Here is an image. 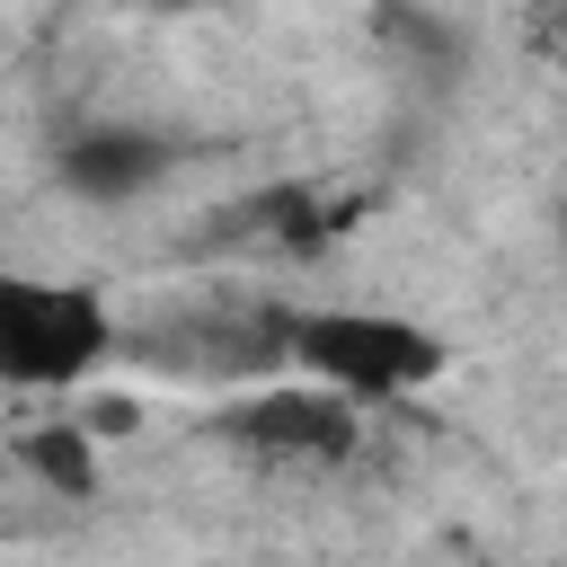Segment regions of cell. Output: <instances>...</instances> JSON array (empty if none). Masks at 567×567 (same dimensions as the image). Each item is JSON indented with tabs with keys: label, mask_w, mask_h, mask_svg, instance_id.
Masks as SVG:
<instances>
[{
	"label": "cell",
	"mask_w": 567,
	"mask_h": 567,
	"mask_svg": "<svg viewBox=\"0 0 567 567\" xmlns=\"http://www.w3.org/2000/svg\"><path fill=\"white\" fill-rule=\"evenodd\" d=\"M221 434L239 452H266V461H346L354 452V408L346 399H319V390H275V399L230 408Z\"/></svg>",
	"instance_id": "5"
},
{
	"label": "cell",
	"mask_w": 567,
	"mask_h": 567,
	"mask_svg": "<svg viewBox=\"0 0 567 567\" xmlns=\"http://www.w3.org/2000/svg\"><path fill=\"white\" fill-rule=\"evenodd\" d=\"M558 248H567V213H558Z\"/></svg>",
	"instance_id": "8"
},
{
	"label": "cell",
	"mask_w": 567,
	"mask_h": 567,
	"mask_svg": "<svg viewBox=\"0 0 567 567\" xmlns=\"http://www.w3.org/2000/svg\"><path fill=\"white\" fill-rule=\"evenodd\" d=\"M558 27H567V18H558Z\"/></svg>",
	"instance_id": "9"
},
{
	"label": "cell",
	"mask_w": 567,
	"mask_h": 567,
	"mask_svg": "<svg viewBox=\"0 0 567 567\" xmlns=\"http://www.w3.org/2000/svg\"><path fill=\"white\" fill-rule=\"evenodd\" d=\"M372 27H381V44H399V53H408L416 71H434V80H452V71H461V53H470V44H461V27H452L443 9H425V0H381V9H372Z\"/></svg>",
	"instance_id": "6"
},
{
	"label": "cell",
	"mask_w": 567,
	"mask_h": 567,
	"mask_svg": "<svg viewBox=\"0 0 567 567\" xmlns=\"http://www.w3.org/2000/svg\"><path fill=\"white\" fill-rule=\"evenodd\" d=\"M18 470H35L53 496H97V461H89L80 425H27L18 434Z\"/></svg>",
	"instance_id": "7"
},
{
	"label": "cell",
	"mask_w": 567,
	"mask_h": 567,
	"mask_svg": "<svg viewBox=\"0 0 567 567\" xmlns=\"http://www.w3.org/2000/svg\"><path fill=\"white\" fill-rule=\"evenodd\" d=\"M53 168L80 204H133L177 168V142L151 133V124H80V133H62Z\"/></svg>",
	"instance_id": "4"
},
{
	"label": "cell",
	"mask_w": 567,
	"mask_h": 567,
	"mask_svg": "<svg viewBox=\"0 0 567 567\" xmlns=\"http://www.w3.org/2000/svg\"><path fill=\"white\" fill-rule=\"evenodd\" d=\"M115 346V319L89 284H0V372L18 390L80 381Z\"/></svg>",
	"instance_id": "2"
},
{
	"label": "cell",
	"mask_w": 567,
	"mask_h": 567,
	"mask_svg": "<svg viewBox=\"0 0 567 567\" xmlns=\"http://www.w3.org/2000/svg\"><path fill=\"white\" fill-rule=\"evenodd\" d=\"M292 328L301 310H186L168 328H151V363L168 372H204V381H248V372H275L292 354Z\"/></svg>",
	"instance_id": "3"
},
{
	"label": "cell",
	"mask_w": 567,
	"mask_h": 567,
	"mask_svg": "<svg viewBox=\"0 0 567 567\" xmlns=\"http://www.w3.org/2000/svg\"><path fill=\"white\" fill-rule=\"evenodd\" d=\"M292 363H310L346 399H399L443 372V346H434V328L390 319V310H301Z\"/></svg>",
	"instance_id": "1"
}]
</instances>
